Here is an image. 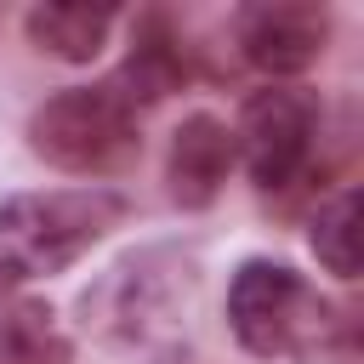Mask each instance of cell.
<instances>
[{"label":"cell","mask_w":364,"mask_h":364,"mask_svg":"<svg viewBox=\"0 0 364 364\" xmlns=\"http://www.w3.org/2000/svg\"><path fill=\"white\" fill-rule=\"evenodd\" d=\"M228 324L245 353L256 358H336L353 364L347 318L284 262H245L228 284Z\"/></svg>","instance_id":"6da1fadb"},{"label":"cell","mask_w":364,"mask_h":364,"mask_svg":"<svg viewBox=\"0 0 364 364\" xmlns=\"http://www.w3.org/2000/svg\"><path fill=\"white\" fill-rule=\"evenodd\" d=\"M125 216V199L114 188H40L11 193L0 205V279L28 284L74 267L114 222Z\"/></svg>","instance_id":"7a4b0ae2"},{"label":"cell","mask_w":364,"mask_h":364,"mask_svg":"<svg viewBox=\"0 0 364 364\" xmlns=\"http://www.w3.org/2000/svg\"><path fill=\"white\" fill-rule=\"evenodd\" d=\"M193 307V262L176 250H136L85 290V324L119 347H171Z\"/></svg>","instance_id":"3957f363"},{"label":"cell","mask_w":364,"mask_h":364,"mask_svg":"<svg viewBox=\"0 0 364 364\" xmlns=\"http://www.w3.org/2000/svg\"><path fill=\"white\" fill-rule=\"evenodd\" d=\"M28 148L68 176H108L142 148L136 108L114 85H68L28 114Z\"/></svg>","instance_id":"277c9868"},{"label":"cell","mask_w":364,"mask_h":364,"mask_svg":"<svg viewBox=\"0 0 364 364\" xmlns=\"http://www.w3.org/2000/svg\"><path fill=\"white\" fill-rule=\"evenodd\" d=\"M318 136V102L296 85H262L245 97L239 108V131H233V154L245 159L250 182L262 193L290 188L296 171L307 165Z\"/></svg>","instance_id":"5b68a950"},{"label":"cell","mask_w":364,"mask_h":364,"mask_svg":"<svg viewBox=\"0 0 364 364\" xmlns=\"http://www.w3.org/2000/svg\"><path fill=\"white\" fill-rule=\"evenodd\" d=\"M233 40H239V57L262 74H301L318 63L324 40H330V11L324 6H307V0H262V6H245L233 17Z\"/></svg>","instance_id":"8992f818"},{"label":"cell","mask_w":364,"mask_h":364,"mask_svg":"<svg viewBox=\"0 0 364 364\" xmlns=\"http://www.w3.org/2000/svg\"><path fill=\"white\" fill-rule=\"evenodd\" d=\"M233 171V131L210 114H193L176 125L171 136V159H165V182H171V199L182 210H205L222 182Z\"/></svg>","instance_id":"52a82bcc"},{"label":"cell","mask_w":364,"mask_h":364,"mask_svg":"<svg viewBox=\"0 0 364 364\" xmlns=\"http://www.w3.org/2000/svg\"><path fill=\"white\" fill-rule=\"evenodd\" d=\"M28 40L57 57V63H91L108 34H114V6H91V0H40L23 17Z\"/></svg>","instance_id":"ba28073f"},{"label":"cell","mask_w":364,"mask_h":364,"mask_svg":"<svg viewBox=\"0 0 364 364\" xmlns=\"http://www.w3.org/2000/svg\"><path fill=\"white\" fill-rule=\"evenodd\" d=\"M0 353L11 364H68V336L57 313L11 279H0Z\"/></svg>","instance_id":"9c48e42d"},{"label":"cell","mask_w":364,"mask_h":364,"mask_svg":"<svg viewBox=\"0 0 364 364\" xmlns=\"http://www.w3.org/2000/svg\"><path fill=\"white\" fill-rule=\"evenodd\" d=\"M182 80V57H176V40L165 34V23L159 17H148L142 28H136V46H131V57H125V68H119V102L125 108H136V102H159L171 85Z\"/></svg>","instance_id":"30bf717a"},{"label":"cell","mask_w":364,"mask_h":364,"mask_svg":"<svg viewBox=\"0 0 364 364\" xmlns=\"http://www.w3.org/2000/svg\"><path fill=\"white\" fill-rule=\"evenodd\" d=\"M307 239H313V256L324 262V273L358 279V267H364V199H358V188H341L336 199H324Z\"/></svg>","instance_id":"8fae6325"}]
</instances>
